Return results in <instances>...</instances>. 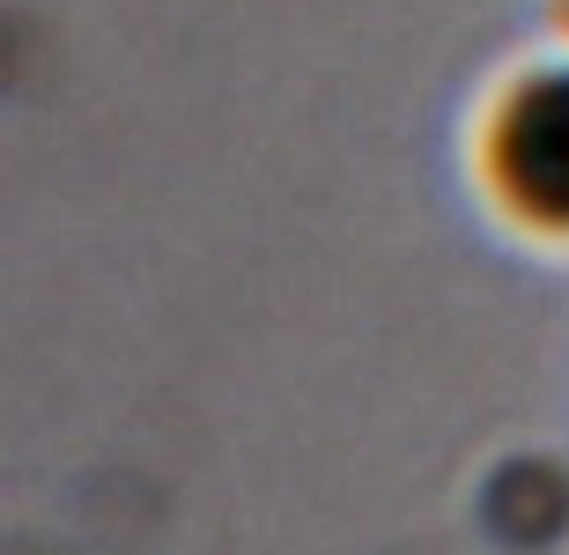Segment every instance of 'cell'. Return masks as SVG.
Here are the masks:
<instances>
[{
  "label": "cell",
  "mask_w": 569,
  "mask_h": 555,
  "mask_svg": "<svg viewBox=\"0 0 569 555\" xmlns=\"http://www.w3.org/2000/svg\"><path fill=\"white\" fill-rule=\"evenodd\" d=\"M459 178L510 252L569 267V38L488 67L459 127Z\"/></svg>",
  "instance_id": "obj_1"
},
{
  "label": "cell",
  "mask_w": 569,
  "mask_h": 555,
  "mask_svg": "<svg viewBox=\"0 0 569 555\" xmlns=\"http://www.w3.org/2000/svg\"><path fill=\"white\" fill-rule=\"evenodd\" d=\"M540 16H548L555 38H569V0H540Z\"/></svg>",
  "instance_id": "obj_2"
}]
</instances>
